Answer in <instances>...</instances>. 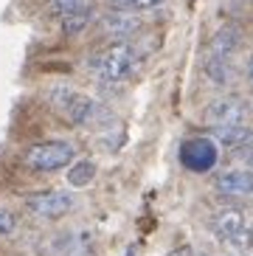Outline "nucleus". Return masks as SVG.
<instances>
[{
  "label": "nucleus",
  "instance_id": "423d86ee",
  "mask_svg": "<svg viewBox=\"0 0 253 256\" xmlns=\"http://www.w3.org/2000/svg\"><path fill=\"white\" fill-rule=\"evenodd\" d=\"M74 203H76V197L70 192H45V194L28 197L26 208L40 220H60L74 208Z\"/></svg>",
  "mask_w": 253,
  "mask_h": 256
},
{
  "label": "nucleus",
  "instance_id": "39448f33",
  "mask_svg": "<svg viewBox=\"0 0 253 256\" xmlns=\"http://www.w3.org/2000/svg\"><path fill=\"white\" fill-rule=\"evenodd\" d=\"M248 121V104L245 98L239 96H222L214 98L208 107H206V124L208 127H239Z\"/></svg>",
  "mask_w": 253,
  "mask_h": 256
},
{
  "label": "nucleus",
  "instance_id": "412c9836",
  "mask_svg": "<svg viewBox=\"0 0 253 256\" xmlns=\"http://www.w3.org/2000/svg\"><path fill=\"white\" fill-rule=\"evenodd\" d=\"M248 166H250V172H253V155H250V158H248Z\"/></svg>",
  "mask_w": 253,
  "mask_h": 256
},
{
  "label": "nucleus",
  "instance_id": "1a4fd4ad",
  "mask_svg": "<svg viewBox=\"0 0 253 256\" xmlns=\"http://www.w3.org/2000/svg\"><path fill=\"white\" fill-rule=\"evenodd\" d=\"M214 141L231 152H250L253 150V127L239 124V127H216Z\"/></svg>",
  "mask_w": 253,
  "mask_h": 256
},
{
  "label": "nucleus",
  "instance_id": "20e7f679",
  "mask_svg": "<svg viewBox=\"0 0 253 256\" xmlns=\"http://www.w3.org/2000/svg\"><path fill=\"white\" fill-rule=\"evenodd\" d=\"M211 231L225 242V245H234V248H245L250 245V236H248V222L245 214L236 208H222L211 217Z\"/></svg>",
  "mask_w": 253,
  "mask_h": 256
},
{
  "label": "nucleus",
  "instance_id": "0eeeda50",
  "mask_svg": "<svg viewBox=\"0 0 253 256\" xmlns=\"http://www.w3.org/2000/svg\"><path fill=\"white\" fill-rule=\"evenodd\" d=\"M216 144L208 138H192L180 146V164L186 166L188 172H208L216 164Z\"/></svg>",
  "mask_w": 253,
  "mask_h": 256
},
{
  "label": "nucleus",
  "instance_id": "f8f14e48",
  "mask_svg": "<svg viewBox=\"0 0 253 256\" xmlns=\"http://www.w3.org/2000/svg\"><path fill=\"white\" fill-rule=\"evenodd\" d=\"M236 48H239V31L234 28V26H225V28H220L214 34V40H211L208 56H222V60H228Z\"/></svg>",
  "mask_w": 253,
  "mask_h": 256
},
{
  "label": "nucleus",
  "instance_id": "9d476101",
  "mask_svg": "<svg viewBox=\"0 0 253 256\" xmlns=\"http://www.w3.org/2000/svg\"><path fill=\"white\" fill-rule=\"evenodd\" d=\"M216 192L222 194H253V172L250 169H231L216 178Z\"/></svg>",
  "mask_w": 253,
  "mask_h": 256
},
{
  "label": "nucleus",
  "instance_id": "aec40b11",
  "mask_svg": "<svg viewBox=\"0 0 253 256\" xmlns=\"http://www.w3.org/2000/svg\"><path fill=\"white\" fill-rule=\"evenodd\" d=\"M248 82L253 84V56H250V62H248Z\"/></svg>",
  "mask_w": 253,
  "mask_h": 256
},
{
  "label": "nucleus",
  "instance_id": "7ed1b4c3",
  "mask_svg": "<svg viewBox=\"0 0 253 256\" xmlns=\"http://www.w3.org/2000/svg\"><path fill=\"white\" fill-rule=\"evenodd\" d=\"M51 107L68 121V124H76V127H79V124H88L98 110V104L90 96L76 93V90H68V88L51 90Z\"/></svg>",
  "mask_w": 253,
  "mask_h": 256
},
{
  "label": "nucleus",
  "instance_id": "f3484780",
  "mask_svg": "<svg viewBox=\"0 0 253 256\" xmlns=\"http://www.w3.org/2000/svg\"><path fill=\"white\" fill-rule=\"evenodd\" d=\"M90 14H93V12H79V14L62 17V28H65V34H79V31L90 23Z\"/></svg>",
  "mask_w": 253,
  "mask_h": 256
},
{
  "label": "nucleus",
  "instance_id": "9b49d317",
  "mask_svg": "<svg viewBox=\"0 0 253 256\" xmlns=\"http://www.w3.org/2000/svg\"><path fill=\"white\" fill-rule=\"evenodd\" d=\"M51 250L54 256H93V240L82 231L65 234L51 245Z\"/></svg>",
  "mask_w": 253,
  "mask_h": 256
},
{
  "label": "nucleus",
  "instance_id": "2eb2a0df",
  "mask_svg": "<svg viewBox=\"0 0 253 256\" xmlns=\"http://www.w3.org/2000/svg\"><path fill=\"white\" fill-rule=\"evenodd\" d=\"M51 12L60 17L79 14V12H93V0H51Z\"/></svg>",
  "mask_w": 253,
  "mask_h": 256
},
{
  "label": "nucleus",
  "instance_id": "6ab92c4d",
  "mask_svg": "<svg viewBox=\"0 0 253 256\" xmlns=\"http://www.w3.org/2000/svg\"><path fill=\"white\" fill-rule=\"evenodd\" d=\"M169 256H194V250L188 248V245H180V248H174Z\"/></svg>",
  "mask_w": 253,
  "mask_h": 256
},
{
  "label": "nucleus",
  "instance_id": "6e6552de",
  "mask_svg": "<svg viewBox=\"0 0 253 256\" xmlns=\"http://www.w3.org/2000/svg\"><path fill=\"white\" fill-rule=\"evenodd\" d=\"M98 28H102V34H104V37L124 42L126 37H132L135 31L141 28V20H138L132 12H124V8H112L110 14L102 17Z\"/></svg>",
  "mask_w": 253,
  "mask_h": 256
},
{
  "label": "nucleus",
  "instance_id": "4468645a",
  "mask_svg": "<svg viewBox=\"0 0 253 256\" xmlns=\"http://www.w3.org/2000/svg\"><path fill=\"white\" fill-rule=\"evenodd\" d=\"M93 178H96V164H93V160H79V164L68 166V183L74 188L88 186Z\"/></svg>",
  "mask_w": 253,
  "mask_h": 256
},
{
  "label": "nucleus",
  "instance_id": "dca6fc26",
  "mask_svg": "<svg viewBox=\"0 0 253 256\" xmlns=\"http://www.w3.org/2000/svg\"><path fill=\"white\" fill-rule=\"evenodd\" d=\"M164 0H107L110 8H124V12H141V8H155Z\"/></svg>",
  "mask_w": 253,
  "mask_h": 256
},
{
  "label": "nucleus",
  "instance_id": "ddd939ff",
  "mask_svg": "<svg viewBox=\"0 0 253 256\" xmlns=\"http://www.w3.org/2000/svg\"><path fill=\"white\" fill-rule=\"evenodd\" d=\"M206 74H208V79L214 84H228L234 79L231 62L222 60V56H208V60H206Z\"/></svg>",
  "mask_w": 253,
  "mask_h": 256
},
{
  "label": "nucleus",
  "instance_id": "f03ea898",
  "mask_svg": "<svg viewBox=\"0 0 253 256\" xmlns=\"http://www.w3.org/2000/svg\"><path fill=\"white\" fill-rule=\"evenodd\" d=\"M76 150L70 141H40L22 152V164L34 172H60L70 166Z\"/></svg>",
  "mask_w": 253,
  "mask_h": 256
},
{
  "label": "nucleus",
  "instance_id": "f257e3e1",
  "mask_svg": "<svg viewBox=\"0 0 253 256\" xmlns=\"http://www.w3.org/2000/svg\"><path fill=\"white\" fill-rule=\"evenodd\" d=\"M138 65H141V54L130 42H112L104 51L93 54L88 62V68L93 70V76H96L98 82H107V84L130 79L138 70Z\"/></svg>",
  "mask_w": 253,
  "mask_h": 256
},
{
  "label": "nucleus",
  "instance_id": "a211bd4d",
  "mask_svg": "<svg viewBox=\"0 0 253 256\" xmlns=\"http://www.w3.org/2000/svg\"><path fill=\"white\" fill-rule=\"evenodd\" d=\"M14 226H17L14 214H12V211H6V208H0V236L12 234V231H14Z\"/></svg>",
  "mask_w": 253,
  "mask_h": 256
}]
</instances>
